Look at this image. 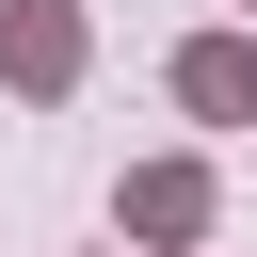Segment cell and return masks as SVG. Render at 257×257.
<instances>
[{
    "label": "cell",
    "instance_id": "3957f363",
    "mask_svg": "<svg viewBox=\"0 0 257 257\" xmlns=\"http://www.w3.org/2000/svg\"><path fill=\"white\" fill-rule=\"evenodd\" d=\"M177 112L193 128H257V32H193L177 48Z\"/></svg>",
    "mask_w": 257,
    "mask_h": 257
},
{
    "label": "cell",
    "instance_id": "6da1fadb",
    "mask_svg": "<svg viewBox=\"0 0 257 257\" xmlns=\"http://www.w3.org/2000/svg\"><path fill=\"white\" fill-rule=\"evenodd\" d=\"M80 64H96L80 0H0V80L16 96H80Z\"/></svg>",
    "mask_w": 257,
    "mask_h": 257
},
{
    "label": "cell",
    "instance_id": "7a4b0ae2",
    "mask_svg": "<svg viewBox=\"0 0 257 257\" xmlns=\"http://www.w3.org/2000/svg\"><path fill=\"white\" fill-rule=\"evenodd\" d=\"M112 225H128L145 257H177V241H209V161H128V193H112Z\"/></svg>",
    "mask_w": 257,
    "mask_h": 257
}]
</instances>
